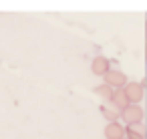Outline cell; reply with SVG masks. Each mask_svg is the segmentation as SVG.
<instances>
[{
	"label": "cell",
	"instance_id": "cell-1",
	"mask_svg": "<svg viewBox=\"0 0 147 139\" xmlns=\"http://www.w3.org/2000/svg\"><path fill=\"white\" fill-rule=\"evenodd\" d=\"M105 81H107L109 87H123L125 81H127V77L121 75V73H107L105 75Z\"/></svg>",
	"mask_w": 147,
	"mask_h": 139
},
{
	"label": "cell",
	"instance_id": "cell-2",
	"mask_svg": "<svg viewBox=\"0 0 147 139\" xmlns=\"http://www.w3.org/2000/svg\"><path fill=\"white\" fill-rule=\"evenodd\" d=\"M105 133H107V137H109V139H121V137H123V127H121V125H117V123H109Z\"/></svg>",
	"mask_w": 147,
	"mask_h": 139
},
{
	"label": "cell",
	"instance_id": "cell-3",
	"mask_svg": "<svg viewBox=\"0 0 147 139\" xmlns=\"http://www.w3.org/2000/svg\"><path fill=\"white\" fill-rule=\"evenodd\" d=\"M107 69H109V65H107V61L103 59V57H97L95 61H93V71L97 73V75H107Z\"/></svg>",
	"mask_w": 147,
	"mask_h": 139
},
{
	"label": "cell",
	"instance_id": "cell-4",
	"mask_svg": "<svg viewBox=\"0 0 147 139\" xmlns=\"http://www.w3.org/2000/svg\"><path fill=\"white\" fill-rule=\"evenodd\" d=\"M123 115H125V119H127L129 123H131V121H139V119H141V109H139V107H127Z\"/></svg>",
	"mask_w": 147,
	"mask_h": 139
},
{
	"label": "cell",
	"instance_id": "cell-5",
	"mask_svg": "<svg viewBox=\"0 0 147 139\" xmlns=\"http://www.w3.org/2000/svg\"><path fill=\"white\" fill-rule=\"evenodd\" d=\"M127 99L129 101H139L141 99V87L139 85H131V87H127Z\"/></svg>",
	"mask_w": 147,
	"mask_h": 139
},
{
	"label": "cell",
	"instance_id": "cell-6",
	"mask_svg": "<svg viewBox=\"0 0 147 139\" xmlns=\"http://www.w3.org/2000/svg\"><path fill=\"white\" fill-rule=\"evenodd\" d=\"M103 113H105V117H107V119H117V113H115V111H111L109 107H103Z\"/></svg>",
	"mask_w": 147,
	"mask_h": 139
}]
</instances>
